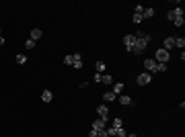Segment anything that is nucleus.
I'll return each mask as SVG.
<instances>
[{"instance_id": "f257e3e1", "label": "nucleus", "mask_w": 185, "mask_h": 137, "mask_svg": "<svg viewBox=\"0 0 185 137\" xmlns=\"http://www.w3.org/2000/svg\"><path fill=\"white\" fill-rule=\"evenodd\" d=\"M148 43H150V35H146V33L138 31V33H136V41H134V47H132V53L140 55V53H142V51L148 47Z\"/></svg>"}, {"instance_id": "f03ea898", "label": "nucleus", "mask_w": 185, "mask_h": 137, "mask_svg": "<svg viewBox=\"0 0 185 137\" xmlns=\"http://www.w3.org/2000/svg\"><path fill=\"white\" fill-rule=\"evenodd\" d=\"M169 57H171V53H169L167 49H158L156 55H154V61H156V64H167Z\"/></svg>"}, {"instance_id": "7ed1b4c3", "label": "nucleus", "mask_w": 185, "mask_h": 137, "mask_svg": "<svg viewBox=\"0 0 185 137\" xmlns=\"http://www.w3.org/2000/svg\"><path fill=\"white\" fill-rule=\"evenodd\" d=\"M136 82H138V86H148V84L152 82V74H148V72H142L138 78H136Z\"/></svg>"}, {"instance_id": "20e7f679", "label": "nucleus", "mask_w": 185, "mask_h": 137, "mask_svg": "<svg viewBox=\"0 0 185 137\" xmlns=\"http://www.w3.org/2000/svg\"><path fill=\"white\" fill-rule=\"evenodd\" d=\"M179 16H183V8H181V6H177V8H173V10L167 12V19H169V21H175V19H179Z\"/></svg>"}, {"instance_id": "39448f33", "label": "nucleus", "mask_w": 185, "mask_h": 137, "mask_svg": "<svg viewBox=\"0 0 185 137\" xmlns=\"http://www.w3.org/2000/svg\"><path fill=\"white\" fill-rule=\"evenodd\" d=\"M144 68H146L148 74H150V72H156V61H154L152 57H146V59H144Z\"/></svg>"}, {"instance_id": "423d86ee", "label": "nucleus", "mask_w": 185, "mask_h": 137, "mask_svg": "<svg viewBox=\"0 0 185 137\" xmlns=\"http://www.w3.org/2000/svg\"><path fill=\"white\" fill-rule=\"evenodd\" d=\"M97 115H99L101 119H109V106H107V104H99V106H97Z\"/></svg>"}, {"instance_id": "0eeeda50", "label": "nucleus", "mask_w": 185, "mask_h": 137, "mask_svg": "<svg viewBox=\"0 0 185 137\" xmlns=\"http://www.w3.org/2000/svg\"><path fill=\"white\" fill-rule=\"evenodd\" d=\"M107 121H109V119H101V117H99L97 121H92V129H95V131H103L105 125H107Z\"/></svg>"}, {"instance_id": "6e6552de", "label": "nucleus", "mask_w": 185, "mask_h": 137, "mask_svg": "<svg viewBox=\"0 0 185 137\" xmlns=\"http://www.w3.org/2000/svg\"><path fill=\"white\" fill-rule=\"evenodd\" d=\"M134 41H136V35H126V37H124V45H126V49H128V51H132Z\"/></svg>"}, {"instance_id": "1a4fd4ad", "label": "nucleus", "mask_w": 185, "mask_h": 137, "mask_svg": "<svg viewBox=\"0 0 185 137\" xmlns=\"http://www.w3.org/2000/svg\"><path fill=\"white\" fill-rule=\"evenodd\" d=\"M117 100H119V104H124V106L132 104V98H130V96H126V94H119V96H117Z\"/></svg>"}, {"instance_id": "9d476101", "label": "nucleus", "mask_w": 185, "mask_h": 137, "mask_svg": "<svg viewBox=\"0 0 185 137\" xmlns=\"http://www.w3.org/2000/svg\"><path fill=\"white\" fill-rule=\"evenodd\" d=\"M41 100H43V102H51V100H53L51 90H43V92H41Z\"/></svg>"}, {"instance_id": "9b49d317", "label": "nucleus", "mask_w": 185, "mask_h": 137, "mask_svg": "<svg viewBox=\"0 0 185 137\" xmlns=\"http://www.w3.org/2000/svg\"><path fill=\"white\" fill-rule=\"evenodd\" d=\"M173 47H175V37H167V39H165V47H163V49H167V51H169V49H173Z\"/></svg>"}, {"instance_id": "f8f14e48", "label": "nucleus", "mask_w": 185, "mask_h": 137, "mask_svg": "<svg viewBox=\"0 0 185 137\" xmlns=\"http://www.w3.org/2000/svg\"><path fill=\"white\" fill-rule=\"evenodd\" d=\"M124 88H126V86H124V82H117V84H115V86H113V94H115V96H119V94H121V92H124Z\"/></svg>"}, {"instance_id": "ddd939ff", "label": "nucleus", "mask_w": 185, "mask_h": 137, "mask_svg": "<svg viewBox=\"0 0 185 137\" xmlns=\"http://www.w3.org/2000/svg\"><path fill=\"white\" fill-rule=\"evenodd\" d=\"M152 16H154V8H152V6L144 8V12H142V19H152Z\"/></svg>"}, {"instance_id": "4468645a", "label": "nucleus", "mask_w": 185, "mask_h": 137, "mask_svg": "<svg viewBox=\"0 0 185 137\" xmlns=\"http://www.w3.org/2000/svg\"><path fill=\"white\" fill-rule=\"evenodd\" d=\"M101 84H107V86H111V84H113V78H111L109 74H101Z\"/></svg>"}, {"instance_id": "2eb2a0df", "label": "nucleus", "mask_w": 185, "mask_h": 137, "mask_svg": "<svg viewBox=\"0 0 185 137\" xmlns=\"http://www.w3.org/2000/svg\"><path fill=\"white\" fill-rule=\"evenodd\" d=\"M41 35H43V31H41V29H33V31H31V39H33V41L41 39Z\"/></svg>"}, {"instance_id": "dca6fc26", "label": "nucleus", "mask_w": 185, "mask_h": 137, "mask_svg": "<svg viewBox=\"0 0 185 137\" xmlns=\"http://www.w3.org/2000/svg\"><path fill=\"white\" fill-rule=\"evenodd\" d=\"M115 98H117V96H115V94H113L111 90H109V92H105V94H103V100H105V102H113Z\"/></svg>"}, {"instance_id": "f3484780", "label": "nucleus", "mask_w": 185, "mask_h": 137, "mask_svg": "<svg viewBox=\"0 0 185 137\" xmlns=\"http://www.w3.org/2000/svg\"><path fill=\"white\" fill-rule=\"evenodd\" d=\"M175 47H179V49L183 51V47H185V39L183 37H175Z\"/></svg>"}, {"instance_id": "a211bd4d", "label": "nucleus", "mask_w": 185, "mask_h": 137, "mask_svg": "<svg viewBox=\"0 0 185 137\" xmlns=\"http://www.w3.org/2000/svg\"><path fill=\"white\" fill-rule=\"evenodd\" d=\"M95 68H97V74H101V72H105V70H107V66H105L103 61H97V64H95Z\"/></svg>"}, {"instance_id": "6ab92c4d", "label": "nucleus", "mask_w": 185, "mask_h": 137, "mask_svg": "<svg viewBox=\"0 0 185 137\" xmlns=\"http://www.w3.org/2000/svg\"><path fill=\"white\" fill-rule=\"evenodd\" d=\"M128 135V131L124 129V127H119V129H115V137H126Z\"/></svg>"}, {"instance_id": "aec40b11", "label": "nucleus", "mask_w": 185, "mask_h": 137, "mask_svg": "<svg viewBox=\"0 0 185 137\" xmlns=\"http://www.w3.org/2000/svg\"><path fill=\"white\" fill-rule=\"evenodd\" d=\"M25 61H27V55H23V53H17V64H21V66H23Z\"/></svg>"}, {"instance_id": "412c9836", "label": "nucleus", "mask_w": 185, "mask_h": 137, "mask_svg": "<svg viewBox=\"0 0 185 137\" xmlns=\"http://www.w3.org/2000/svg\"><path fill=\"white\" fill-rule=\"evenodd\" d=\"M111 127H113V129H119V127H124V121H121V119H115Z\"/></svg>"}, {"instance_id": "4be33fe9", "label": "nucleus", "mask_w": 185, "mask_h": 137, "mask_svg": "<svg viewBox=\"0 0 185 137\" xmlns=\"http://www.w3.org/2000/svg\"><path fill=\"white\" fill-rule=\"evenodd\" d=\"M173 25H175V27H183V25H185L183 16H179V19H175V21H173Z\"/></svg>"}, {"instance_id": "5701e85b", "label": "nucleus", "mask_w": 185, "mask_h": 137, "mask_svg": "<svg viewBox=\"0 0 185 137\" xmlns=\"http://www.w3.org/2000/svg\"><path fill=\"white\" fill-rule=\"evenodd\" d=\"M144 8H146V6H142V4H136V6H134V12H136V14H142V12H144Z\"/></svg>"}, {"instance_id": "b1692460", "label": "nucleus", "mask_w": 185, "mask_h": 137, "mask_svg": "<svg viewBox=\"0 0 185 137\" xmlns=\"http://www.w3.org/2000/svg\"><path fill=\"white\" fill-rule=\"evenodd\" d=\"M132 21H134V23H142V21H144V19H142V14H136V12H134V16H132Z\"/></svg>"}, {"instance_id": "393cba45", "label": "nucleus", "mask_w": 185, "mask_h": 137, "mask_svg": "<svg viewBox=\"0 0 185 137\" xmlns=\"http://www.w3.org/2000/svg\"><path fill=\"white\" fill-rule=\"evenodd\" d=\"M74 61H82V55L80 53H72V64Z\"/></svg>"}, {"instance_id": "a878e982", "label": "nucleus", "mask_w": 185, "mask_h": 137, "mask_svg": "<svg viewBox=\"0 0 185 137\" xmlns=\"http://www.w3.org/2000/svg\"><path fill=\"white\" fill-rule=\"evenodd\" d=\"M156 72H167V64H156Z\"/></svg>"}, {"instance_id": "bb28decb", "label": "nucleus", "mask_w": 185, "mask_h": 137, "mask_svg": "<svg viewBox=\"0 0 185 137\" xmlns=\"http://www.w3.org/2000/svg\"><path fill=\"white\" fill-rule=\"evenodd\" d=\"M25 47H27V49H33V47H35V41H33V39H27Z\"/></svg>"}, {"instance_id": "cd10ccee", "label": "nucleus", "mask_w": 185, "mask_h": 137, "mask_svg": "<svg viewBox=\"0 0 185 137\" xmlns=\"http://www.w3.org/2000/svg\"><path fill=\"white\" fill-rule=\"evenodd\" d=\"M64 64H66V66H72V55H66V57H64Z\"/></svg>"}, {"instance_id": "c85d7f7f", "label": "nucleus", "mask_w": 185, "mask_h": 137, "mask_svg": "<svg viewBox=\"0 0 185 137\" xmlns=\"http://www.w3.org/2000/svg\"><path fill=\"white\" fill-rule=\"evenodd\" d=\"M72 66H74V68H76V70H80V68H82V61H74V64H72Z\"/></svg>"}, {"instance_id": "c756f323", "label": "nucleus", "mask_w": 185, "mask_h": 137, "mask_svg": "<svg viewBox=\"0 0 185 137\" xmlns=\"http://www.w3.org/2000/svg\"><path fill=\"white\" fill-rule=\"evenodd\" d=\"M89 137H97V131H95V129H91V131H89Z\"/></svg>"}, {"instance_id": "7c9ffc66", "label": "nucleus", "mask_w": 185, "mask_h": 137, "mask_svg": "<svg viewBox=\"0 0 185 137\" xmlns=\"http://www.w3.org/2000/svg\"><path fill=\"white\" fill-rule=\"evenodd\" d=\"M126 137H138V135H136V133H128Z\"/></svg>"}, {"instance_id": "2f4dec72", "label": "nucleus", "mask_w": 185, "mask_h": 137, "mask_svg": "<svg viewBox=\"0 0 185 137\" xmlns=\"http://www.w3.org/2000/svg\"><path fill=\"white\" fill-rule=\"evenodd\" d=\"M4 45V39H2V35H0V47Z\"/></svg>"}, {"instance_id": "473e14b6", "label": "nucleus", "mask_w": 185, "mask_h": 137, "mask_svg": "<svg viewBox=\"0 0 185 137\" xmlns=\"http://www.w3.org/2000/svg\"><path fill=\"white\" fill-rule=\"evenodd\" d=\"M0 35H2V29H0Z\"/></svg>"}]
</instances>
